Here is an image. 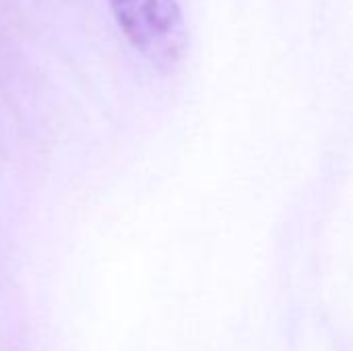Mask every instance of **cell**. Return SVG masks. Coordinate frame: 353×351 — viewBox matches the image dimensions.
<instances>
[{
  "label": "cell",
  "mask_w": 353,
  "mask_h": 351,
  "mask_svg": "<svg viewBox=\"0 0 353 351\" xmlns=\"http://www.w3.org/2000/svg\"><path fill=\"white\" fill-rule=\"evenodd\" d=\"M130 46L159 70H174L186 52V23L176 0H105Z\"/></svg>",
  "instance_id": "1"
}]
</instances>
